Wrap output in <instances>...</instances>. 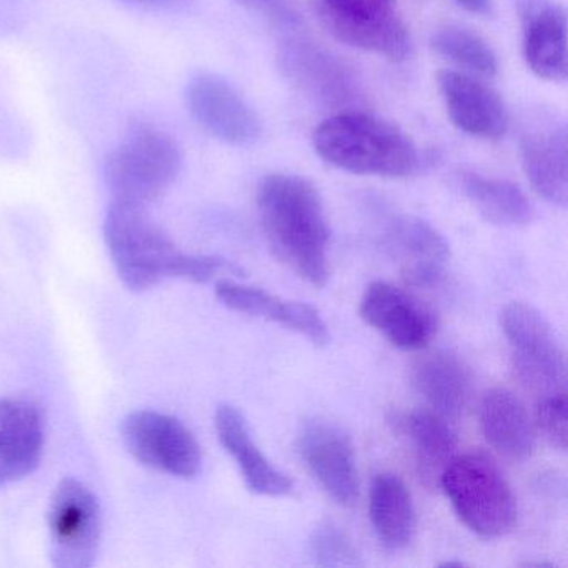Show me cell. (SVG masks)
Masks as SVG:
<instances>
[{
    "instance_id": "18",
    "label": "cell",
    "mask_w": 568,
    "mask_h": 568,
    "mask_svg": "<svg viewBox=\"0 0 568 568\" xmlns=\"http://www.w3.org/2000/svg\"><path fill=\"white\" fill-rule=\"evenodd\" d=\"M385 245L400 261L404 275L414 285L438 284L450 258L444 235L415 215L398 214L388 219Z\"/></svg>"
},
{
    "instance_id": "22",
    "label": "cell",
    "mask_w": 568,
    "mask_h": 568,
    "mask_svg": "<svg viewBox=\"0 0 568 568\" xmlns=\"http://www.w3.org/2000/svg\"><path fill=\"white\" fill-rule=\"evenodd\" d=\"M478 418L485 440L498 454L511 460L530 457L535 447V425L517 395L507 388H490L481 397Z\"/></svg>"
},
{
    "instance_id": "32",
    "label": "cell",
    "mask_w": 568,
    "mask_h": 568,
    "mask_svg": "<svg viewBox=\"0 0 568 568\" xmlns=\"http://www.w3.org/2000/svg\"><path fill=\"white\" fill-rule=\"evenodd\" d=\"M455 2L471 14L484 16L490 12L491 8V0H455Z\"/></svg>"
},
{
    "instance_id": "16",
    "label": "cell",
    "mask_w": 568,
    "mask_h": 568,
    "mask_svg": "<svg viewBox=\"0 0 568 568\" xmlns=\"http://www.w3.org/2000/svg\"><path fill=\"white\" fill-rule=\"evenodd\" d=\"M528 69L544 81L567 78V12L551 0H517Z\"/></svg>"
},
{
    "instance_id": "28",
    "label": "cell",
    "mask_w": 568,
    "mask_h": 568,
    "mask_svg": "<svg viewBox=\"0 0 568 568\" xmlns=\"http://www.w3.org/2000/svg\"><path fill=\"white\" fill-rule=\"evenodd\" d=\"M535 428L558 450H567V392L544 395L535 410Z\"/></svg>"
},
{
    "instance_id": "30",
    "label": "cell",
    "mask_w": 568,
    "mask_h": 568,
    "mask_svg": "<svg viewBox=\"0 0 568 568\" xmlns=\"http://www.w3.org/2000/svg\"><path fill=\"white\" fill-rule=\"evenodd\" d=\"M122 2L154 12L181 11L189 4V0H122Z\"/></svg>"
},
{
    "instance_id": "11",
    "label": "cell",
    "mask_w": 568,
    "mask_h": 568,
    "mask_svg": "<svg viewBox=\"0 0 568 568\" xmlns=\"http://www.w3.org/2000/svg\"><path fill=\"white\" fill-rule=\"evenodd\" d=\"M361 317L384 334L392 345L407 352L424 351L437 332L434 312L427 305L385 281L372 282L365 288Z\"/></svg>"
},
{
    "instance_id": "25",
    "label": "cell",
    "mask_w": 568,
    "mask_h": 568,
    "mask_svg": "<svg viewBox=\"0 0 568 568\" xmlns=\"http://www.w3.org/2000/svg\"><path fill=\"white\" fill-rule=\"evenodd\" d=\"M458 184L481 217L500 227H524L535 217L534 205L524 191L507 179L464 171Z\"/></svg>"
},
{
    "instance_id": "2",
    "label": "cell",
    "mask_w": 568,
    "mask_h": 568,
    "mask_svg": "<svg viewBox=\"0 0 568 568\" xmlns=\"http://www.w3.org/2000/svg\"><path fill=\"white\" fill-rule=\"evenodd\" d=\"M104 239L121 281L131 291L155 287L168 278L205 284L237 268L215 255L185 254L159 227L145 207L112 202L104 221Z\"/></svg>"
},
{
    "instance_id": "21",
    "label": "cell",
    "mask_w": 568,
    "mask_h": 568,
    "mask_svg": "<svg viewBox=\"0 0 568 568\" xmlns=\"http://www.w3.org/2000/svg\"><path fill=\"white\" fill-rule=\"evenodd\" d=\"M412 378L432 410L447 420L460 417L470 404V368L452 352L438 351L418 358Z\"/></svg>"
},
{
    "instance_id": "26",
    "label": "cell",
    "mask_w": 568,
    "mask_h": 568,
    "mask_svg": "<svg viewBox=\"0 0 568 568\" xmlns=\"http://www.w3.org/2000/svg\"><path fill=\"white\" fill-rule=\"evenodd\" d=\"M432 49L447 61L464 68L470 74L494 78L498 72V59L491 45L477 32L460 26H445L434 32Z\"/></svg>"
},
{
    "instance_id": "15",
    "label": "cell",
    "mask_w": 568,
    "mask_h": 568,
    "mask_svg": "<svg viewBox=\"0 0 568 568\" xmlns=\"http://www.w3.org/2000/svg\"><path fill=\"white\" fill-rule=\"evenodd\" d=\"M282 71L305 94L331 105H345L358 98V82L351 69L307 39H291L282 45Z\"/></svg>"
},
{
    "instance_id": "31",
    "label": "cell",
    "mask_w": 568,
    "mask_h": 568,
    "mask_svg": "<svg viewBox=\"0 0 568 568\" xmlns=\"http://www.w3.org/2000/svg\"><path fill=\"white\" fill-rule=\"evenodd\" d=\"M325 2H334V4L355 6V8L367 9H395L397 0H325Z\"/></svg>"
},
{
    "instance_id": "10",
    "label": "cell",
    "mask_w": 568,
    "mask_h": 568,
    "mask_svg": "<svg viewBox=\"0 0 568 568\" xmlns=\"http://www.w3.org/2000/svg\"><path fill=\"white\" fill-rule=\"evenodd\" d=\"M322 26L337 41L388 61L410 58L412 38L395 9H367L315 0Z\"/></svg>"
},
{
    "instance_id": "8",
    "label": "cell",
    "mask_w": 568,
    "mask_h": 568,
    "mask_svg": "<svg viewBox=\"0 0 568 568\" xmlns=\"http://www.w3.org/2000/svg\"><path fill=\"white\" fill-rule=\"evenodd\" d=\"M122 440L152 470L191 480L202 468V448L187 425L158 410H135L122 420Z\"/></svg>"
},
{
    "instance_id": "7",
    "label": "cell",
    "mask_w": 568,
    "mask_h": 568,
    "mask_svg": "<svg viewBox=\"0 0 568 568\" xmlns=\"http://www.w3.org/2000/svg\"><path fill=\"white\" fill-rule=\"evenodd\" d=\"M500 327L518 375L544 395L567 392L565 351L550 322L524 302L505 305Z\"/></svg>"
},
{
    "instance_id": "29",
    "label": "cell",
    "mask_w": 568,
    "mask_h": 568,
    "mask_svg": "<svg viewBox=\"0 0 568 568\" xmlns=\"http://www.w3.org/2000/svg\"><path fill=\"white\" fill-rule=\"evenodd\" d=\"M239 6L267 19L272 24L294 26L298 22L294 0H235Z\"/></svg>"
},
{
    "instance_id": "1",
    "label": "cell",
    "mask_w": 568,
    "mask_h": 568,
    "mask_svg": "<svg viewBox=\"0 0 568 568\" xmlns=\"http://www.w3.org/2000/svg\"><path fill=\"white\" fill-rule=\"evenodd\" d=\"M257 211L278 258L307 284L325 287L331 232L317 187L301 175L268 174L257 187Z\"/></svg>"
},
{
    "instance_id": "20",
    "label": "cell",
    "mask_w": 568,
    "mask_h": 568,
    "mask_svg": "<svg viewBox=\"0 0 568 568\" xmlns=\"http://www.w3.org/2000/svg\"><path fill=\"white\" fill-rule=\"evenodd\" d=\"M521 165L534 191L558 207H567V131L564 125H544L521 138Z\"/></svg>"
},
{
    "instance_id": "23",
    "label": "cell",
    "mask_w": 568,
    "mask_h": 568,
    "mask_svg": "<svg viewBox=\"0 0 568 568\" xmlns=\"http://www.w3.org/2000/svg\"><path fill=\"white\" fill-rule=\"evenodd\" d=\"M398 428L414 447L418 474L428 487L440 481L442 471L457 455V434L450 422L432 408H417L397 417Z\"/></svg>"
},
{
    "instance_id": "19",
    "label": "cell",
    "mask_w": 568,
    "mask_h": 568,
    "mask_svg": "<svg viewBox=\"0 0 568 568\" xmlns=\"http://www.w3.org/2000/svg\"><path fill=\"white\" fill-rule=\"evenodd\" d=\"M215 430L227 454L241 468L248 490L264 497H287L294 490V480L271 464L255 444L244 414L234 405H221L215 412Z\"/></svg>"
},
{
    "instance_id": "27",
    "label": "cell",
    "mask_w": 568,
    "mask_h": 568,
    "mask_svg": "<svg viewBox=\"0 0 568 568\" xmlns=\"http://www.w3.org/2000/svg\"><path fill=\"white\" fill-rule=\"evenodd\" d=\"M308 551L321 567H357L362 564L361 551L351 535L332 521H324L312 531Z\"/></svg>"
},
{
    "instance_id": "9",
    "label": "cell",
    "mask_w": 568,
    "mask_h": 568,
    "mask_svg": "<svg viewBox=\"0 0 568 568\" xmlns=\"http://www.w3.org/2000/svg\"><path fill=\"white\" fill-rule=\"evenodd\" d=\"M185 101L199 128L219 142L247 148L261 139L257 112L222 75L214 72L195 74L185 89Z\"/></svg>"
},
{
    "instance_id": "4",
    "label": "cell",
    "mask_w": 568,
    "mask_h": 568,
    "mask_svg": "<svg viewBox=\"0 0 568 568\" xmlns=\"http://www.w3.org/2000/svg\"><path fill=\"white\" fill-rule=\"evenodd\" d=\"M438 485L462 524L478 537H504L517 524L514 490L494 458L481 452L455 455Z\"/></svg>"
},
{
    "instance_id": "3",
    "label": "cell",
    "mask_w": 568,
    "mask_h": 568,
    "mask_svg": "<svg viewBox=\"0 0 568 568\" xmlns=\"http://www.w3.org/2000/svg\"><path fill=\"white\" fill-rule=\"evenodd\" d=\"M312 144L325 164L355 175L407 179L420 169L417 145L402 129L365 112H338L325 119Z\"/></svg>"
},
{
    "instance_id": "5",
    "label": "cell",
    "mask_w": 568,
    "mask_h": 568,
    "mask_svg": "<svg viewBox=\"0 0 568 568\" xmlns=\"http://www.w3.org/2000/svg\"><path fill=\"white\" fill-rule=\"evenodd\" d=\"M181 169V149L174 139L155 125L138 122L109 155L105 184L112 202L148 207L171 189Z\"/></svg>"
},
{
    "instance_id": "6",
    "label": "cell",
    "mask_w": 568,
    "mask_h": 568,
    "mask_svg": "<svg viewBox=\"0 0 568 568\" xmlns=\"http://www.w3.org/2000/svg\"><path fill=\"white\" fill-rule=\"evenodd\" d=\"M48 527L54 567L91 568L95 564L102 541V508L84 481H59L49 501Z\"/></svg>"
},
{
    "instance_id": "12",
    "label": "cell",
    "mask_w": 568,
    "mask_h": 568,
    "mask_svg": "<svg viewBox=\"0 0 568 568\" xmlns=\"http://www.w3.org/2000/svg\"><path fill=\"white\" fill-rule=\"evenodd\" d=\"M297 452L312 477L338 505L358 498V470L351 437L327 420H311L297 437Z\"/></svg>"
},
{
    "instance_id": "13",
    "label": "cell",
    "mask_w": 568,
    "mask_h": 568,
    "mask_svg": "<svg viewBox=\"0 0 568 568\" xmlns=\"http://www.w3.org/2000/svg\"><path fill=\"white\" fill-rule=\"evenodd\" d=\"M437 88L452 124L481 141H498L508 131V111L500 95L468 72L442 71Z\"/></svg>"
},
{
    "instance_id": "24",
    "label": "cell",
    "mask_w": 568,
    "mask_h": 568,
    "mask_svg": "<svg viewBox=\"0 0 568 568\" xmlns=\"http://www.w3.org/2000/svg\"><path fill=\"white\" fill-rule=\"evenodd\" d=\"M368 515L378 540L390 550H400L414 540L417 530L414 500L407 485L397 475L385 471L374 478Z\"/></svg>"
},
{
    "instance_id": "14",
    "label": "cell",
    "mask_w": 568,
    "mask_h": 568,
    "mask_svg": "<svg viewBox=\"0 0 568 568\" xmlns=\"http://www.w3.org/2000/svg\"><path fill=\"white\" fill-rule=\"evenodd\" d=\"M44 447L41 405L24 397L0 398V487L31 475L41 464Z\"/></svg>"
},
{
    "instance_id": "17",
    "label": "cell",
    "mask_w": 568,
    "mask_h": 568,
    "mask_svg": "<svg viewBox=\"0 0 568 568\" xmlns=\"http://www.w3.org/2000/svg\"><path fill=\"white\" fill-rule=\"evenodd\" d=\"M215 295L222 305L239 314L275 322L287 331L304 335L317 347L331 344V332L321 312L305 302L285 301L264 288L239 284L227 278L217 282Z\"/></svg>"
}]
</instances>
